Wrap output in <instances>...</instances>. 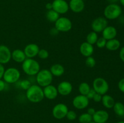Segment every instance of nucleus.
I'll list each match as a JSON object with an SVG mask.
<instances>
[{
  "label": "nucleus",
  "instance_id": "f257e3e1",
  "mask_svg": "<svg viewBox=\"0 0 124 123\" xmlns=\"http://www.w3.org/2000/svg\"><path fill=\"white\" fill-rule=\"evenodd\" d=\"M26 97L31 102L37 103L41 102L44 98L43 89L38 84H31L26 90Z\"/></svg>",
  "mask_w": 124,
  "mask_h": 123
},
{
  "label": "nucleus",
  "instance_id": "f03ea898",
  "mask_svg": "<svg viewBox=\"0 0 124 123\" xmlns=\"http://www.w3.org/2000/svg\"><path fill=\"white\" fill-rule=\"evenodd\" d=\"M22 69L25 74L30 76L36 75L40 71L39 63L33 59L27 58L22 63Z\"/></svg>",
  "mask_w": 124,
  "mask_h": 123
},
{
  "label": "nucleus",
  "instance_id": "7ed1b4c3",
  "mask_svg": "<svg viewBox=\"0 0 124 123\" xmlns=\"http://www.w3.org/2000/svg\"><path fill=\"white\" fill-rule=\"evenodd\" d=\"M36 75V80L38 85L41 88H44L51 84L53 80V75L50 70L47 69L40 70Z\"/></svg>",
  "mask_w": 124,
  "mask_h": 123
},
{
  "label": "nucleus",
  "instance_id": "20e7f679",
  "mask_svg": "<svg viewBox=\"0 0 124 123\" xmlns=\"http://www.w3.org/2000/svg\"><path fill=\"white\" fill-rule=\"evenodd\" d=\"M122 12V8L117 4H110L105 8L104 14L107 19L114 20L118 18Z\"/></svg>",
  "mask_w": 124,
  "mask_h": 123
},
{
  "label": "nucleus",
  "instance_id": "39448f33",
  "mask_svg": "<svg viewBox=\"0 0 124 123\" xmlns=\"http://www.w3.org/2000/svg\"><path fill=\"white\" fill-rule=\"evenodd\" d=\"M20 77L21 73L18 69L15 68H9L5 70L2 78L6 83L13 84L18 82Z\"/></svg>",
  "mask_w": 124,
  "mask_h": 123
},
{
  "label": "nucleus",
  "instance_id": "423d86ee",
  "mask_svg": "<svg viewBox=\"0 0 124 123\" xmlns=\"http://www.w3.org/2000/svg\"><path fill=\"white\" fill-rule=\"evenodd\" d=\"M93 89L96 93L101 94V95H104L108 91V83L104 78L98 77L93 80Z\"/></svg>",
  "mask_w": 124,
  "mask_h": 123
},
{
  "label": "nucleus",
  "instance_id": "0eeeda50",
  "mask_svg": "<svg viewBox=\"0 0 124 123\" xmlns=\"http://www.w3.org/2000/svg\"><path fill=\"white\" fill-rule=\"evenodd\" d=\"M54 27L59 32H67L72 28V22L66 17H59L54 22Z\"/></svg>",
  "mask_w": 124,
  "mask_h": 123
},
{
  "label": "nucleus",
  "instance_id": "6e6552de",
  "mask_svg": "<svg viewBox=\"0 0 124 123\" xmlns=\"http://www.w3.org/2000/svg\"><path fill=\"white\" fill-rule=\"evenodd\" d=\"M68 111L69 109L66 104L64 103H58L53 107L52 115L56 119H62L66 116Z\"/></svg>",
  "mask_w": 124,
  "mask_h": 123
},
{
  "label": "nucleus",
  "instance_id": "1a4fd4ad",
  "mask_svg": "<svg viewBox=\"0 0 124 123\" xmlns=\"http://www.w3.org/2000/svg\"><path fill=\"white\" fill-rule=\"evenodd\" d=\"M91 26L93 31L96 33L102 32L108 26V21L104 17H98L93 20Z\"/></svg>",
  "mask_w": 124,
  "mask_h": 123
},
{
  "label": "nucleus",
  "instance_id": "9d476101",
  "mask_svg": "<svg viewBox=\"0 0 124 123\" xmlns=\"http://www.w3.org/2000/svg\"><path fill=\"white\" fill-rule=\"evenodd\" d=\"M52 9L60 14H65L69 11V6L65 0H54L52 2Z\"/></svg>",
  "mask_w": 124,
  "mask_h": 123
},
{
  "label": "nucleus",
  "instance_id": "9b49d317",
  "mask_svg": "<svg viewBox=\"0 0 124 123\" xmlns=\"http://www.w3.org/2000/svg\"><path fill=\"white\" fill-rule=\"evenodd\" d=\"M73 105L76 109L79 110L84 109L89 104V99L85 95H79L75 96L72 101Z\"/></svg>",
  "mask_w": 124,
  "mask_h": 123
},
{
  "label": "nucleus",
  "instance_id": "f8f14e48",
  "mask_svg": "<svg viewBox=\"0 0 124 123\" xmlns=\"http://www.w3.org/2000/svg\"><path fill=\"white\" fill-rule=\"evenodd\" d=\"M12 59V52L8 47L4 45H0V63L6 64Z\"/></svg>",
  "mask_w": 124,
  "mask_h": 123
},
{
  "label": "nucleus",
  "instance_id": "ddd939ff",
  "mask_svg": "<svg viewBox=\"0 0 124 123\" xmlns=\"http://www.w3.org/2000/svg\"><path fill=\"white\" fill-rule=\"evenodd\" d=\"M58 94L62 96L70 95L73 90V86L71 83L67 81H63L58 84L57 87Z\"/></svg>",
  "mask_w": 124,
  "mask_h": 123
},
{
  "label": "nucleus",
  "instance_id": "4468645a",
  "mask_svg": "<svg viewBox=\"0 0 124 123\" xmlns=\"http://www.w3.org/2000/svg\"><path fill=\"white\" fill-rule=\"evenodd\" d=\"M39 47L35 43H30L25 46L24 52L27 58L33 59L38 55L39 51Z\"/></svg>",
  "mask_w": 124,
  "mask_h": 123
},
{
  "label": "nucleus",
  "instance_id": "2eb2a0df",
  "mask_svg": "<svg viewBox=\"0 0 124 123\" xmlns=\"http://www.w3.org/2000/svg\"><path fill=\"white\" fill-rule=\"evenodd\" d=\"M93 121L96 123H105L109 118V114L106 110H99L92 116Z\"/></svg>",
  "mask_w": 124,
  "mask_h": 123
},
{
  "label": "nucleus",
  "instance_id": "dca6fc26",
  "mask_svg": "<svg viewBox=\"0 0 124 123\" xmlns=\"http://www.w3.org/2000/svg\"><path fill=\"white\" fill-rule=\"evenodd\" d=\"M43 92L44 97L48 100H54L58 95L57 88L52 84L44 87L43 89Z\"/></svg>",
  "mask_w": 124,
  "mask_h": 123
},
{
  "label": "nucleus",
  "instance_id": "f3484780",
  "mask_svg": "<svg viewBox=\"0 0 124 123\" xmlns=\"http://www.w3.org/2000/svg\"><path fill=\"white\" fill-rule=\"evenodd\" d=\"M69 6V8L75 13H80L85 8L84 1L82 0H70Z\"/></svg>",
  "mask_w": 124,
  "mask_h": 123
},
{
  "label": "nucleus",
  "instance_id": "a211bd4d",
  "mask_svg": "<svg viewBox=\"0 0 124 123\" xmlns=\"http://www.w3.org/2000/svg\"><path fill=\"white\" fill-rule=\"evenodd\" d=\"M79 51L81 54L83 56L87 57L92 56L94 52V48L92 45L90 44L87 42H84L81 43Z\"/></svg>",
  "mask_w": 124,
  "mask_h": 123
},
{
  "label": "nucleus",
  "instance_id": "6ab92c4d",
  "mask_svg": "<svg viewBox=\"0 0 124 123\" xmlns=\"http://www.w3.org/2000/svg\"><path fill=\"white\" fill-rule=\"evenodd\" d=\"M102 37L104 39L108 41V40L115 39L117 36V30L113 26H107L102 32Z\"/></svg>",
  "mask_w": 124,
  "mask_h": 123
},
{
  "label": "nucleus",
  "instance_id": "aec40b11",
  "mask_svg": "<svg viewBox=\"0 0 124 123\" xmlns=\"http://www.w3.org/2000/svg\"><path fill=\"white\" fill-rule=\"evenodd\" d=\"M12 59L17 63H23L27 57L24 51L16 49L12 52Z\"/></svg>",
  "mask_w": 124,
  "mask_h": 123
},
{
  "label": "nucleus",
  "instance_id": "412c9836",
  "mask_svg": "<svg viewBox=\"0 0 124 123\" xmlns=\"http://www.w3.org/2000/svg\"><path fill=\"white\" fill-rule=\"evenodd\" d=\"M50 71L53 75V76L60 77L64 74V72H65V69L62 65L56 63L51 66L50 68Z\"/></svg>",
  "mask_w": 124,
  "mask_h": 123
},
{
  "label": "nucleus",
  "instance_id": "4be33fe9",
  "mask_svg": "<svg viewBox=\"0 0 124 123\" xmlns=\"http://www.w3.org/2000/svg\"><path fill=\"white\" fill-rule=\"evenodd\" d=\"M101 101L103 106L106 107L107 109L113 108L115 102H116L115 101V99L113 98V96H111L110 95H107V94L102 95Z\"/></svg>",
  "mask_w": 124,
  "mask_h": 123
},
{
  "label": "nucleus",
  "instance_id": "5701e85b",
  "mask_svg": "<svg viewBox=\"0 0 124 123\" xmlns=\"http://www.w3.org/2000/svg\"><path fill=\"white\" fill-rule=\"evenodd\" d=\"M121 47V42L119 40L116 39L108 40L107 41L105 47L107 49L110 51H116Z\"/></svg>",
  "mask_w": 124,
  "mask_h": 123
},
{
  "label": "nucleus",
  "instance_id": "b1692460",
  "mask_svg": "<svg viewBox=\"0 0 124 123\" xmlns=\"http://www.w3.org/2000/svg\"><path fill=\"white\" fill-rule=\"evenodd\" d=\"M59 18V14L54 10L52 9L48 10L46 13V18L48 21L51 22H55Z\"/></svg>",
  "mask_w": 124,
  "mask_h": 123
},
{
  "label": "nucleus",
  "instance_id": "393cba45",
  "mask_svg": "<svg viewBox=\"0 0 124 123\" xmlns=\"http://www.w3.org/2000/svg\"><path fill=\"white\" fill-rule=\"evenodd\" d=\"M115 113L119 116H124V104L121 102H115L113 107Z\"/></svg>",
  "mask_w": 124,
  "mask_h": 123
},
{
  "label": "nucleus",
  "instance_id": "a878e982",
  "mask_svg": "<svg viewBox=\"0 0 124 123\" xmlns=\"http://www.w3.org/2000/svg\"><path fill=\"white\" fill-rule=\"evenodd\" d=\"M90 86L89 84L87 83H86V82L81 83V84H79L78 88V90L80 94L82 95H85V96L87 95V94H88V92L90 91Z\"/></svg>",
  "mask_w": 124,
  "mask_h": 123
},
{
  "label": "nucleus",
  "instance_id": "bb28decb",
  "mask_svg": "<svg viewBox=\"0 0 124 123\" xmlns=\"http://www.w3.org/2000/svg\"><path fill=\"white\" fill-rule=\"evenodd\" d=\"M98 39V34L95 33L94 31H91L89 33L87 34V37H86V40H87V42L91 45H94L96 43V41Z\"/></svg>",
  "mask_w": 124,
  "mask_h": 123
},
{
  "label": "nucleus",
  "instance_id": "cd10ccee",
  "mask_svg": "<svg viewBox=\"0 0 124 123\" xmlns=\"http://www.w3.org/2000/svg\"><path fill=\"white\" fill-rule=\"evenodd\" d=\"M78 120L80 123H89L93 121V118L88 113H84L79 116Z\"/></svg>",
  "mask_w": 124,
  "mask_h": 123
},
{
  "label": "nucleus",
  "instance_id": "c85d7f7f",
  "mask_svg": "<svg viewBox=\"0 0 124 123\" xmlns=\"http://www.w3.org/2000/svg\"><path fill=\"white\" fill-rule=\"evenodd\" d=\"M96 60L92 56L87 57L85 60V65L88 68H93L96 65Z\"/></svg>",
  "mask_w": 124,
  "mask_h": 123
},
{
  "label": "nucleus",
  "instance_id": "c756f323",
  "mask_svg": "<svg viewBox=\"0 0 124 123\" xmlns=\"http://www.w3.org/2000/svg\"><path fill=\"white\" fill-rule=\"evenodd\" d=\"M31 86V83L29 80H23L19 83V86L22 89L27 90Z\"/></svg>",
  "mask_w": 124,
  "mask_h": 123
},
{
  "label": "nucleus",
  "instance_id": "7c9ffc66",
  "mask_svg": "<svg viewBox=\"0 0 124 123\" xmlns=\"http://www.w3.org/2000/svg\"><path fill=\"white\" fill-rule=\"evenodd\" d=\"M107 41L103 37L98 38L96 41V43L97 47L99 48H104V47H105V45H106Z\"/></svg>",
  "mask_w": 124,
  "mask_h": 123
},
{
  "label": "nucleus",
  "instance_id": "2f4dec72",
  "mask_svg": "<svg viewBox=\"0 0 124 123\" xmlns=\"http://www.w3.org/2000/svg\"><path fill=\"white\" fill-rule=\"evenodd\" d=\"M39 57L41 59H46L49 56V53L47 50L45 49H39V53L38 54Z\"/></svg>",
  "mask_w": 124,
  "mask_h": 123
},
{
  "label": "nucleus",
  "instance_id": "473e14b6",
  "mask_svg": "<svg viewBox=\"0 0 124 123\" xmlns=\"http://www.w3.org/2000/svg\"><path fill=\"white\" fill-rule=\"evenodd\" d=\"M65 117L69 121H74L77 118V114L74 110H69Z\"/></svg>",
  "mask_w": 124,
  "mask_h": 123
},
{
  "label": "nucleus",
  "instance_id": "72a5a7b5",
  "mask_svg": "<svg viewBox=\"0 0 124 123\" xmlns=\"http://www.w3.org/2000/svg\"><path fill=\"white\" fill-rule=\"evenodd\" d=\"M118 88L122 92L124 93V78L120 80L118 83Z\"/></svg>",
  "mask_w": 124,
  "mask_h": 123
},
{
  "label": "nucleus",
  "instance_id": "f704fd0d",
  "mask_svg": "<svg viewBox=\"0 0 124 123\" xmlns=\"http://www.w3.org/2000/svg\"><path fill=\"white\" fill-rule=\"evenodd\" d=\"M96 92H95V90H94L93 89H92V88H91V89L90 90V91L88 92V93L87 94V95H86V96H87L89 100H90V99H93V97H94V95L96 94Z\"/></svg>",
  "mask_w": 124,
  "mask_h": 123
},
{
  "label": "nucleus",
  "instance_id": "c9c22d12",
  "mask_svg": "<svg viewBox=\"0 0 124 123\" xmlns=\"http://www.w3.org/2000/svg\"><path fill=\"white\" fill-rule=\"evenodd\" d=\"M102 97V95H101V94H98V93H96V94L94 95V97H93V100L94 102H101V101Z\"/></svg>",
  "mask_w": 124,
  "mask_h": 123
},
{
  "label": "nucleus",
  "instance_id": "e433bc0d",
  "mask_svg": "<svg viewBox=\"0 0 124 123\" xmlns=\"http://www.w3.org/2000/svg\"><path fill=\"white\" fill-rule=\"evenodd\" d=\"M6 82L2 80V79L0 80V92H2L6 88Z\"/></svg>",
  "mask_w": 124,
  "mask_h": 123
},
{
  "label": "nucleus",
  "instance_id": "4c0bfd02",
  "mask_svg": "<svg viewBox=\"0 0 124 123\" xmlns=\"http://www.w3.org/2000/svg\"><path fill=\"white\" fill-rule=\"evenodd\" d=\"M59 32V31H58L55 27H54L53 28L51 29L50 31V34L51 35H52V36H56V35L58 34Z\"/></svg>",
  "mask_w": 124,
  "mask_h": 123
},
{
  "label": "nucleus",
  "instance_id": "58836bf2",
  "mask_svg": "<svg viewBox=\"0 0 124 123\" xmlns=\"http://www.w3.org/2000/svg\"><path fill=\"white\" fill-rule=\"evenodd\" d=\"M5 71V68L4 67L3 65L2 64L0 63V80L2 79V78L3 77L4 73Z\"/></svg>",
  "mask_w": 124,
  "mask_h": 123
},
{
  "label": "nucleus",
  "instance_id": "ea45409f",
  "mask_svg": "<svg viewBox=\"0 0 124 123\" xmlns=\"http://www.w3.org/2000/svg\"><path fill=\"white\" fill-rule=\"evenodd\" d=\"M119 57L121 60L124 62V47L121 48V50L119 52Z\"/></svg>",
  "mask_w": 124,
  "mask_h": 123
},
{
  "label": "nucleus",
  "instance_id": "a19ab883",
  "mask_svg": "<svg viewBox=\"0 0 124 123\" xmlns=\"http://www.w3.org/2000/svg\"><path fill=\"white\" fill-rule=\"evenodd\" d=\"M95 112H96V110L94 109V108H93V107H90V108H89L88 110H87V113L92 116H93V115L94 114Z\"/></svg>",
  "mask_w": 124,
  "mask_h": 123
},
{
  "label": "nucleus",
  "instance_id": "79ce46f5",
  "mask_svg": "<svg viewBox=\"0 0 124 123\" xmlns=\"http://www.w3.org/2000/svg\"><path fill=\"white\" fill-rule=\"evenodd\" d=\"M46 8L47 10H50L52 9V3L48 2V3L46 4Z\"/></svg>",
  "mask_w": 124,
  "mask_h": 123
},
{
  "label": "nucleus",
  "instance_id": "37998d69",
  "mask_svg": "<svg viewBox=\"0 0 124 123\" xmlns=\"http://www.w3.org/2000/svg\"><path fill=\"white\" fill-rule=\"evenodd\" d=\"M110 4H116V2L119 1V0H107Z\"/></svg>",
  "mask_w": 124,
  "mask_h": 123
},
{
  "label": "nucleus",
  "instance_id": "c03bdc74",
  "mask_svg": "<svg viewBox=\"0 0 124 123\" xmlns=\"http://www.w3.org/2000/svg\"><path fill=\"white\" fill-rule=\"evenodd\" d=\"M119 2H120V3L121 4V5H122V6H124V0H119Z\"/></svg>",
  "mask_w": 124,
  "mask_h": 123
},
{
  "label": "nucleus",
  "instance_id": "a18cd8bd",
  "mask_svg": "<svg viewBox=\"0 0 124 123\" xmlns=\"http://www.w3.org/2000/svg\"><path fill=\"white\" fill-rule=\"evenodd\" d=\"M117 123H124V121H121L117 122Z\"/></svg>",
  "mask_w": 124,
  "mask_h": 123
},
{
  "label": "nucleus",
  "instance_id": "49530a36",
  "mask_svg": "<svg viewBox=\"0 0 124 123\" xmlns=\"http://www.w3.org/2000/svg\"><path fill=\"white\" fill-rule=\"evenodd\" d=\"M94 123V121H92V122H90V123Z\"/></svg>",
  "mask_w": 124,
  "mask_h": 123
},
{
  "label": "nucleus",
  "instance_id": "de8ad7c7",
  "mask_svg": "<svg viewBox=\"0 0 124 123\" xmlns=\"http://www.w3.org/2000/svg\"><path fill=\"white\" fill-rule=\"evenodd\" d=\"M83 1H87V0H82Z\"/></svg>",
  "mask_w": 124,
  "mask_h": 123
}]
</instances>
